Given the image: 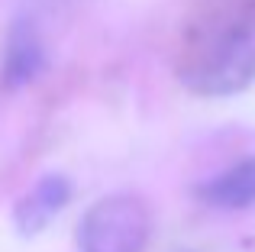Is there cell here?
<instances>
[{"label":"cell","mask_w":255,"mask_h":252,"mask_svg":"<svg viewBox=\"0 0 255 252\" xmlns=\"http://www.w3.org/2000/svg\"><path fill=\"white\" fill-rule=\"evenodd\" d=\"M181 81L204 97H230L255 81V6L246 16L217 23L194 42Z\"/></svg>","instance_id":"1"},{"label":"cell","mask_w":255,"mask_h":252,"mask_svg":"<svg viewBox=\"0 0 255 252\" xmlns=\"http://www.w3.org/2000/svg\"><path fill=\"white\" fill-rule=\"evenodd\" d=\"M152 236V210L136 194H110L87 207L78 227L81 252H142Z\"/></svg>","instance_id":"2"},{"label":"cell","mask_w":255,"mask_h":252,"mask_svg":"<svg viewBox=\"0 0 255 252\" xmlns=\"http://www.w3.org/2000/svg\"><path fill=\"white\" fill-rule=\"evenodd\" d=\"M45 68V42L32 16H16L6 29L3 62H0V81L3 88L19 91L32 84Z\"/></svg>","instance_id":"3"},{"label":"cell","mask_w":255,"mask_h":252,"mask_svg":"<svg viewBox=\"0 0 255 252\" xmlns=\"http://www.w3.org/2000/svg\"><path fill=\"white\" fill-rule=\"evenodd\" d=\"M71 181L65 175H42L23 197H19L13 220L23 236H36L55 220V214H62L71 201Z\"/></svg>","instance_id":"4"},{"label":"cell","mask_w":255,"mask_h":252,"mask_svg":"<svg viewBox=\"0 0 255 252\" xmlns=\"http://www.w3.org/2000/svg\"><path fill=\"white\" fill-rule=\"evenodd\" d=\"M207 204L223 210H246L255 207V158H243V162L230 165L223 175L210 178L207 184H200L197 191Z\"/></svg>","instance_id":"5"}]
</instances>
